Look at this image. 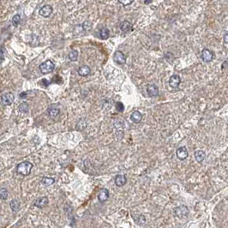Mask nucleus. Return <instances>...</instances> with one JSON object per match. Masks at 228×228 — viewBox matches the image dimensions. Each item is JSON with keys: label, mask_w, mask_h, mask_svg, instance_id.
<instances>
[{"label": "nucleus", "mask_w": 228, "mask_h": 228, "mask_svg": "<svg viewBox=\"0 0 228 228\" xmlns=\"http://www.w3.org/2000/svg\"><path fill=\"white\" fill-rule=\"evenodd\" d=\"M135 221H136L137 224H139V225H142V224L146 222V218H145L143 215H139V216L137 217V219L135 218Z\"/></svg>", "instance_id": "obj_26"}, {"label": "nucleus", "mask_w": 228, "mask_h": 228, "mask_svg": "<svg viewBox=\"0 0 228 228\" xmlns=\"http://www.w3.org/2000/svg\"><path fill=\"white\" fill-rule=\"evenodd\" d=\"M52 11H53V9H52V7H51V5H46L41 7V10L39 11V13L43 17H49L51 15V13H52Z\"/></svg>", "instance_id": "obj_9"}, {"label": "nucleus", "mask_w": 228, "mask_h": 228, "mask_svg": "<svg viewBox=\"0 0 228 228\" xmlns=\"http://www.w3.org/2000/svg\"><path fill=\"white\" fill-rule=\"evenodd\" d=\"M173 213H174V215L177 218H183V217H186L190 213V211L185 205H182V206H178L174 208Z\"/></svg>", "instance_id": "obj_3"}, {"label": "nucleus", "mask_w": 228, "mask_h": 228, "mask_svg": "<svg viewBox=\"0 0 228 228\" xmlns=\"http://www.w3.org/2000/svg\"><path fill=\"white\" fill-rule=\"evenodd\" d=\"M10 208H11V210H12L13 212H17V211H19V209H20L21 203L18 200L14 199V200L10 201Z\"/></svg>", "instance_id": "obj_18"}, {"label": "nucleus", "mask_w": 228, "mask_h": 228, "mask_svg": "<svg viewBox=\"0 0 228 228\" xmlns=\"http://www.w3.org/2000/svg\"><path fill=\"white\" fill-rule=\"evenodd\" d=\"M48 198L46 197H42L38 198L36 199L35 202V206L39 208H45L46 205L48 204Z\"/></svg>", "instance_id": "obj_12"}, {"label": "nucleus", "mask_w": 228, "mask_h": 228, "mask_svg": "<svg viewBox=\"0 0 228 228\" xmlns=\"http://www.w3.org/2000/svg\"><path fill=\"white\" fill-rule=\"evenodd\" d=\"M48 114L51 117H56L59 114V109L55 107H50L48 109Z\"/></svg>", "instance_id": "obj_21"}, {"label": "nucleus", "mask_w": 228, "mask_h": 228, "mask_svg": "<svg viewBox=\"0 0 228 228\" xmlns=\"http://www.w3.org/2000/svg\"><path fill=\"white\" fill-rule=\"evenodd\" d=\"M180 82H181V78L178 75H173L169 79V85L173 88H177V87L179 86Z\"/></svg>", "instance_id": "obj_11"}, {"label": "nucleus", "mask_w": 228, "mask_h": 228, "mask_svg": "<svg viewBox=\"0 0 228 228\" xmlns=\"http://www.w3.org/2000/svg\"><path fill=\"white\" fill-rule=\"evenodd\" d=\"M54 182H55V179H54L53 177H44L41 179V183H42L44 185H46V186H50L51 184H53Z\"/></svg>", "instance_id": "obj_20"}, {"label": "nucleus", "mask_w": 228, "mask_h": 228, "mask_svg": "<svg viewBox=\"0 0 228 228\" xmlns=\"http://www.w3.org/2000/svg\"><path fill=\"white\" fill-rule=\"evenodd\" d=\"M131 119L133 123L139 124L140 122L142 121V114L139 111H135V112H132L131 116Z\"/></svg>", "instance_id": "obj_16"}, {"label": "nucleus", "mask_w": 228, "mask_h": 228, "mask_svg": "<svg viewBox=\"0 0 228 228\" xmlns=\"http://www.w3.org/2000/svg\"><path fill=\"white\" fill-rule=\"evenodd\" d=\"M151 3H153V1H147V0L144 1V4H145V5H148V4H151Z\"/></svg>", "instance_id": "obj_31"}, {"label": "nucleus", "mask_w": 228, "mask_h": 228, "mask_svg": "<svg viewBox=\"0 0 228 228\" xmlns=\"http://www.w3.org/2000/svg\"><path fill=\"white\" fill-rule=\"evenodd\" d=\"M116 108L118 112H124V104H123L122 102H117Z\"/></svg>", "instance_id": "obj_28"}, {"label": "nucleus", "mask_w": 228, "mask_h": 228, "mask_svg": "<svg viewBox=\"0 0 228 228\" xmlns=\"http://www.w3.org/2000/svg\"><path fill=\"white\" fill-rule=\"evenodd\" d=\"M68 57H69L70 60L72 61V62H75L78 58V51H76V50H72L71 51H70Z\"/></svg>", "instance_id": "obj_22"}, {"label": "nucleus", "mask_w": 228, "mask_h": 228, "mask_svg": "<svg viewBox=\"0 0 228 228\" xmlns=\"http://www.w3.org/2000/svg\"><path fill=\"white\" fill-rule=\"evenodd\" d=\"M78 75L81 76H88L89 74H90V72H91V70H90V68H89V66L88 65H82L80 66L79 67V69H78Z\"/></svg>", "instance_id": "obj_14"}, {"label": "nucleus", "mask_w": 228, "mask_h": 228, "mask_svg": "<svg viewBox=\"0 0 228 228\" xmlns=\"http://www.w3.org/2000/svg\"><path fill=\"white\" fill-rule=\"evenodd\" d=\"M3 60H4V58H3L2 57H0V64H1V62H2Z\"/></svg>", "instance_id": "obj_32"}, {"label": "nucleus", "mask_w": 228, "mask_h": 228, "mask_svg": "<svg viewBox=\"0 0 228 228\" xmlns=\"http://www.w3.org/2000/svg\"><path fill=\"white\" fill-rule=\"evenodd\" d=\"M39 69H40V71H41V72L42 74L46 75V74L51 73L52 71H54V69H55V64H54L51 60H46L40 64Z\"/></svg>", "instance_id": "obj_2"}, {"label": "nucleus", "mask_w": 228, "mask_h": 228, "mask_svg": "<svg viewBox=\"0 0 228 228\" xmlns=\"http://www.w3.org/2000/svg\"><path fill=\"white\" fill-rule=\"evenodd\" d=\"M33 167L34 165L32 164L29 161H23V162L20 163L17 167H16V171L17 172L22 175V176H27V175H29L30 174L31 171L33 169Z\"/></svg>", "instance_id": "obj_1"}, {"label": "nucleus", "mask_w": 228, "mask_h": 228, "mask_svg": "<svg viewBox=\"0 0 228 228\" xmlns=\"http://www.w3.org/2000/svg\"><path fill=\"white\" fill-rule=\"evenodd\" d=\"M1 103L4 105V106H10L11 105L14 100H15V96L13 94V93L11 92H8V93H5L2 96H1Z\"/></svg>", "instance_id": "obj_4"}, {"label": "nucleus", "mask_w": 228, "mask_h": 228, "mask_svg": "<svg viewBox=\"0 0 228 228\" xmlns=\"http://www.w3.org/2000/svg\"><path fill=\"white\" fill-rule=\"evenodd\" d=\"M127 183V178L123 174H119V175H117L116 177H115V184L118 187H122L124 186L125 183Z\"/></svg>", "instance_id": "obj_13"}, {"label": "nucleus", "mask_w": 228, "mask_h": 228, "mask_svg": "<svg viewBox=\"0 0 228 228\" xmlns=\"http://www.w3.org/2000/svg\"><path fill=\"white\" fill-rule=\"evenodd\" d=\"M201 58L205 63H208V62L212 61V59L213 58V53L208 48H204L201 53Z\"/></svg>", "instance_id": "obj_6"}, {"label": "nucleus", "mask_w": 228, "mask_h": 228, "mask_svg": "<svg viewBox=\"0 0 228 228\" xmlns=\"http://www.w3.org/2000/svg\"><path fill=\"white\" fill-rule=\"evenodd\" d=\"M99 35H100V38L102 39V40H107L109 38V30L107 29V28H101V30L99 32Z\"/></svg>", "instance_id": "obj_19"}, {"label": "nucleus", "mask_w": 228, "mask_h": 228, "mask_svg": "<svg viewBox=\"0 0 228 228\" xmlns=\"http://www.w3.org/2000/svg\"><path fill=\"white\" fill-rule=\"evenodd\" d=\"M176 155L178 160H186L189 156V153H188L187 148L185 147H178L176 151Z\"/></svg>", "instance_id": "obj_7"}, {"label": "nucleus", "mask_w": 228, "mask_h": 228, "mask_svg": "<svg viewBox=\"0 0 228 228\" xmlns=\"http://www.w3.org/2000/svg\"><path fill=\"white\" fill-rule=\"evenodd\" d=\"M118 3H119V4H122L124 6H127V5H131L132 3H133V1H124V0H119Z\"/></svg>", "instance_id": "obj_29"}, {"label": "nucleus", "mask_w": 228, "mask_h": 228, "mask_svg": "<svg viewBox=\"0 0 228 228\" xmlns=\"http://www.w3.org/2000/svg\"><path fill=\"white\" fill-rule=\"evenodd\" d=\"M82 28L86 31V32L87 31L91 30V28H92L91 21H86L82 24Z\"/></svg>", "instance_id": "obj_24"}, {"label": "nucleus", "mask_w": 228, "mask_h": 228, "mask_svg": "<svg viewBox=\"0 0 228 228\" xmlns=\"http://www.w3.org/2000/svg\"><path fill=\"white\" fill-rule=\"evenodd\" d=\"M28 103H26V102L21 103L20 106H19V110H20L21 112H28Z\"/></svg>", "instance_id": "obj_27"}, {"label": "nucleus", "mask_w": 228, "mask_h": 228, "mask_svg": "<svg viewBox=\"0 0 228 228\" xmlns=\"http://www.w3.org/2000/svg\"><path fill=\"white\" fill-rule=\"evenodd\" d=\"M8 197V190L6 188H0V199L6 200Z\"/></svg>", "instance_id": "obj_23"}, {"label": "nucleus", "mask_w": 228, "mask_h": 228, "mask_svg": "<svg viewBox=\"0 0 228 228\" xmlns=\"http://www.w3.org/2000/svg\"><path fill=\"white\" fill-rule=\"evenodd\" d=\"M108 198H109V190L106 188H103L98 194V200L100 203H102L107 202Z\"/></svg>", "instance_id": "obj_10"}, {"label": "nucleus", "mask_w": 228, "mask_h": 228, "mask_svg": "<svg viewBox=\"0 0 228 228\" xmlns=\"http://www.w3.org/2000/svg\"><path fill=\"white\" fill-rule=\"evenodd\" d=\"M205 157H206V154L203 150H197V151H195V158H196V160L198 163L203 162Z\"/></svg>", "instance_id": "obj_17"}, {"label": "nucleus", "mask_w": 228, "mask_h": 228, "mask_svg": "<svg viewBox=\"0 0 228 228\" xmlns=\"http://www.w3.org/2000/svg\"><path fill=\"white\" fill-rule=\"evenodd\" d=\"M20 15H15L12 18V24L14 27H17L19 22H20Z\"/></svg>", "instance_id": "obj_25"}, {"label": "nucleus", "mask_w": 228, "mask_h": 228, "mask_svg": "<svg viewBox=\"0 0 228 228\" xmlns=\"http://www.w3.org/2000/svg\"><path fill=\"white\" fill-rule=\"evenodd\" d=\"M147 93L149 97H155L159 95V88L155 84H147Z\"/></svg>", "instance_id": "obj_8"}, {"label": "nucleus", "mask_w": 228, "mask_h": 228, "mask_svg": "<svg viewBox=\"0 0 228 228\" xmlns=\"http://www.w3.org/2000/svg\"><path fill=\"white\" fill-rule=\"evenodd\" d=\"M120 29H121V31L123 33H125V34L133 30L131 22L128 21H124L122 22L121 24H120Z\"/></svg>", "instance_id": "obj_15"}, {"label": "nucleus", "mask_w": 228, "mask_h": 228, "mask_svg": "<svg viewBox=\"0 0 228 228\" xmlns=\"http://www.w3.org/2000/svg\"><path fill=\"white\" fill-rule=\"evenodd\" d=\"M113 60L117 64H124L126 62V57L121 51H117L113 55Z\"/></svg>", "instance_id": "obj_5"}, {"label": "nucleus", "mask_w": 228, "mask_h": 228, "mask_svg": "<svg viewBox=\"0 0 228 228\" xmlns=\"http://www.w3.org/2000/svg\"><path fill=\"white\" fill-rule=\"evenodd\" d=\"M223 39H224V41H225L226 43H228V32H227V33H226V34L224 35Z\"/></svg>", "instance_id": "obj_30"}]
</instances>
